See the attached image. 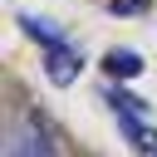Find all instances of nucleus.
<instances>
[{
  "label": "nucleus",
  "instance_id": "4",
  "mask_svg": "<svg viewBox=\"0 0 157 157\" xmlns=\"http://www.w3.org/2000/svg\"><path fill=\"white\" fill-rule=\"evenodd\" d=\"M103 74H108V78H137V74H142V59H137L132 49H108V54H103Z\"/></svg>",
  "mask_w": 157,
  "mask_h": 157
},
{
  "label": "nucleus",
  "instance_id": "7",
  "mask_svg": "<svg viewBox=\"0 0 157 157\" xmlns=\"http://www.w3.org/2000/svg\"><path fill=\"white\" fill-rule=\"evenodd\" d=\"M152 0H108V15H147Z\"/></svg>",
  "mask_w": 157,
  "mask_h": 157
},
{
  "label": "nucleus",
  "instance_id": "2",
  "mask_svg": "<svg viewBox=\"0 0 157 157\" xmlns=\"http://www.w3.org/2000/svg\"><path fill=\"white\" fill-rule=\"evenodd\" d=\"M83 74V54L64 39V44H54V49H44V78H54V83H74Z\"/></svg>",
  "mask_w": 157,
  "mask_h": 157
},
{
  "label": "nucleus",
  "instance_id": "3",
  "mask_svg": "<svg viewBox=\"0 0 157 157\" xmlns=\"http://www.w3.org/2000/svg\"><path fill=\"white\" fill-rule=\"evenodd\" d=\"M118 128H123V137L132 142V152H137V157H157V132L147 128V118H132V113H118Z\"/></svg>",
  "mask_w": 157,
  "mask_h": 157
},
{
  "label": "nucleus",
  "instance_id": "1",
  "mask_svg": "<svg viewBox=\"0 0 157 157\" xmlns=\"http://www.w3.org/2000/svg\"><path fill=\"white\" fill-rule=\"evenodd\" d=\"M5 157H54V132H49L44 113H29V118L5 137Z\"/></svg>",
  "mask_w": 157,
  "mask_h": 157
},
{
  "label": "nucleus",
  "instance_id": "5",
  "mask_svg": "<svg viewBox=\"0 0 157 157\" xmlns=\"http://www.w3.org/2000/svg\"><path fill=\"white\" fill-rule=\"evenodd\" d=\"M20 25H25V34L39 44V49H54V44H64V34L49 25V20H34V15H20Z\"/></svg>",
  "mask_w": 157,
  "mask_h": 157
},
{
  "label": "nucleus",
  "instance_id": "6",
  "mask_svg": "<svg viewBox=\"0 0 157 157\" xmlns=\"http://www.w3.org/2000/svg\"><path fill=\"white\" fill-rule=\"evenodd\" d=\"M103 98L113 103V113H132V118H147V103H142L137 93H128V88H113V83H108V88H103Z\"/></svg>",
  "mask_w": 157,
  "mask_h": 157
}]
</instances>
